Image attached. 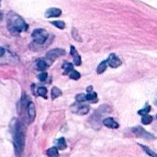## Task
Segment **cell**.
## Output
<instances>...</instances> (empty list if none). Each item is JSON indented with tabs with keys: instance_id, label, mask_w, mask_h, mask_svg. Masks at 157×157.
Instances as JSON below:
<instances>
[{
	"instance_id": "cell-1",
	"label": "cell",
	"mask_w": 157,
	"mask_h": 157,
	"mask_svg": "<svg viewBox=\"0 0 157 157\" xmlns=\"http://www.w3.org/2000/svg\"><path fill=\"white\" fill-rule=\"evenodd\" d=\"M14 126L11 127L13 130V144L15 155L17 157L22 155L25 148V129L20 121L17 118H14L13 121Z\"/></svg>"
},
{
	"instance_id": "cell-2",
	"label": "cell",
	"mask_w": 157,
	"mask_h": 157,
	"mask_svg": "<svg viewBox=\"0 0 157 157\" xmlns=\"http://www.w3.org/2000/svg\"><path fill=\"white\" fill-rule=\"evenodd\" d=\"M6 26L8 31L13 35H17L22 31L28 30L29 25L25 22L23 18H21L17 13L14 11H9L6 15Z\"/></svg>"
},
{
	"instance_id": "cell-3",
	"label": "cell",
	"mask_w": 157,
	"mask_h": 157,
	"mask_svg": "<svg viewBox=\"0 0 157 157\" xmlns=\"http://www.w3.org/2000/svg\"><path fill=\"white\" fill-rule=\"evenodd\" d=\"M31 36L33 38V41L37 44H43L46 42V40L48 39L49 33L44 29H36L32 31Z\"/></svg>"
},
{
	"instance_id": "cell-4",
	"label": "cell",
	"mask_w": 157,
	"mask_h": 157,
	"mask_svg": "<svg viewBox=\"0 0 157 157\" xmlns=\"http://www.w3.org/2000/svg\"><path fill=\"white\" fill-rule=\"evenodd\" d=\"M131 131L136 136V137H139V138H143L144 140H148V141H153V140H155L156 137L154 136L153 134H151L150 132L146 131L144 129H143L142 127H135V128H132L131 130Z\"/></svg>"
},
{
	"instance_id": "cell-5",
	"label": "cell",
	"mask_w": 157,
	"mask_h": 157,
	"mask_svg": "<svg viewBox=\"0 0 157 157\" xmlns=\"http://www.w3.org/2000/svg\"><path fill=\"white\" fill-rule=\"evenodd\" d=\"M65 55V51L62 48H55V49H52L50 50L47 54H46V60L49 61V64L53 63L58 57L64 56Z\"/></svg>"
},
{
	"instance_id": "cell-6",
	"label": "cell",
	"mask_w": 157,
	"mask_h": 157,
	"mask_svg": "<svg viewBox=\"0 0 157 157\" xmlns=\"http://www.w3.org/2000/svg\"><path fill=\"white\" fill-rule=\"evenodd\" d=\"M18 62V57L9 52L0 57V65H16Z\"/></svg>"
},
{
	"instance_id": "cell-7",
	"label": "cell",
	"mask_w": 157,
	"mask_h": 157,
	"mask_svg": "<svg viewBox=\"0 0 157 157\" xmlns=\"http://www.w3.org/2000/svg\"><path fill=\"white\" fill-rule=\"evenodd\" d=\"M71 110L77 114V115H80V116H84V115H86L89 110H90V106L87 105H80V104H75L72 107H71Z\"/></svg>"
},
{
	"instance_id": "cell-8",
	"label": "cell",
	"mask_w": 157,
	"mask_h": 157,
	"mask_svg": "<svg viewBox=\"0 0 157 157\" xmlns=\"http://www.w3.org/2000/svg\"><path fill=\"white\" fill-rule=\"evenodd\" d=\"M107 61H108V65L113 68H116L121 65V60L115 54H110Z\"/></svg>"
},
{
	"instance_id": "cell-9",
	"label": "cell",
	"mask_w": 157,
	"mask_h": 157,
	"mask_svg": "<svg viewBox=\"0 0 157 157\" xmlns=\"http://www.w3.org/2000/svg\"><path fill=\"white\" fill-rule=\"evenodd\" d=\"M62 15V10L57 7H51L48 8L45 12L46 18H58Z\"/></svg>"
},
{
	"instance_id": "cell-10",
	"label": "cell",
	"mask_w": 157,
	"mask_h": 157,
	"mask_svg": "<svg viewBox=\"0 0 157 157\" xmlns=\"http://www.w3.org/2000/svg\"><path fill=\"white\" fill-rule=\"evenodd\" d=\"M27 114H28V117L29 118V122H32L36 118V108H35V105L31 101L28 105Z\"/></svg>"
},
{
	"instance_id": "cell-11",
	"label": "cell",
	"mask_w": 157,
	"mask_h": 157,
	"mask_svg": "<svg viewBox=\"0 0 157 157\" xmlns=\"http://www.w3.org/2000/svg\"><path fill=\"white\" fill-rule=\"evenodd\" d=\"M103 124L109 129H118L120 127L119 123L116 122L112 118H107L103 120Z\"/></svg>"
},
{
	"instance_id": "cell-12",
	"label": "cell",
	"mask_w": 157,
	"mask_h": 157,
	"mask_svg": "<svg viewBox=\"0 0 157 157\" xmlns=\"http://www.w3.org/2000/svg\"><path fill=\"white\" fill-rule=\"evenodd\" d=\"M71 56L74 57V63L75 66H80L82 61H81V56H79V54L77 53L76 49L75 48V46H71Z\"/></svg>"
},
{
	"instance_id": "cell-13",
	"label": "cell",
	"mask_w": 157,
	"mask_h": 157,
	"mask_svg": "<svg viewBox=\"0 0 157 157\" xmlns=\"http://www.w3.org/2000/svg\"><path fill=\"white\" fill-rule=\"evenodd\" d=\"M47 68H48V64H47L45 59H42V58L38 59V61H37V68L39 70L44 71Z\"/></svg>"
},
{
	"instance_id": "cell-14",
	"label": "cell",
	"mask_w": 157,
	"mask_h": 157,
	"mask_svg": "<svg viewBox=\"0 0 157 157\" xmlns=\"http://www.w3.org/2000/svg\"><path fill=\"white\" fill-rule=\"evenodd\" d=\"M63 68L64 69L63 71V75H68L70 74L73 70H74V66L72 63H69V62H66L63 65Z\"/></svg>"
},
{
	"instance_id": "cell-15",
	"label": "cell",
	"mask_w": 157,
	"mask_h": 157,
	"mask_svg": "<svg viewBox=\"0 0 157 157\" xmlns=\"http://www.w3.org/2000/svg\"><path fill=\"white\" fill-rule=\"evenodd\" d=\"M107 67H108V61H107V60L102 61V62L98 65V69H97L98 74L100 75V74L104 73V72L106 71V69H107Z\"/></svg>"
},
{
	"instance_id": "cell-16",
	"label": "cell",
	"mask_w": 157,
	"mask_h": 157,
	"mask_svg": "<svg viewBox=\"0 0 157 157\" xmlns=\"http://www.w3.org/2000/svg\"><path fill=\"white\" fill-rule=\"evenodd\" d=\"M46 154L49 157H59V152H58L57 147H52L48 149Z\"/></svg>"
},
{
	"instance_id": "cell-17",
	"label": "cell",
	"mask_w": 157,
	"mask_h": 157,
	"mask_svg": "<svg viewBox=\"0 0 157 157\" xmlns=\"http://www.w3.org/2000/svg\"><path fill=\"white\" fill-rule=\"evenodd\" d=\"M56 144H57V149H59V150H65L66 149V147H67V145H66V142H65V139L64 138H60L58 141H57V143H56Z\"/></svg>"
},
{
	"instance_id": "cell-18",
	"label": "cell",
	"mask_w": 157,
	"mask_h": 157,
	"mask_svg": "<svg viewBox=\"0 0 157 157\" xmlns=\"http://www.w3.org/2000/svg\"><path fill=\"white\" fill-rule=\"evenodd\" d=\"M62 91L59 89V88H57V87H53L52 89V93H51V94H52V100H54V99H56L57 97H59V96H61L62 95Z\"/></svg>"
},
{
	"instance_id": "cell-19",
	"label": "cell",
	"mask_w": 157,
	"mask_h": 157,
	"mask_svg": "<svg viewBox=\"0 0 157 157\" xmlns=\"http://www.w3.org/2000/svg\"><path fill=\"white\" fill-rule=\"evenodd\" d=\"M37 93H38V95H40V96H41V97H43V98L46 99L47 98L48 91H47V89L45 87H40L37 90Z\"/></svg>"
},
{
	"instance_id": "cell-20",
	"label": "cell",
	"mask_w": 157,
	"mask_h": 157,
	"mask_svg": "<svg viewBox=\"0 0 157 157\" xmlns=\"http://www.w3.org/2000/svg\"><path fill=\"white\" fill-rule=\"evenodd\" d=\"M97 98H98V95H97V93H94V92H92V93L86 94V100H87V101H91V102H93V103H96V102H98V99H97Z\"/></svg>"
},
{
	"instance_id": "cell-21",
	"label": "cell",
	"mask_w": 157,
	"mask_h": 157,
	"mask_svg": "<svg viewBox=\"0 0 157 157\" xmlns=\"http://www.w3.org/2000/svg\"><path fill=\"white\" fill-rule=\"evenodd\" d=\"M52 24L54 25L56 28L58 29H61V30H63L65 28V23L62 20H55V21H52Z\"/></svg>"
},
{
	"instance_id": "cell-22",
	"label": "cell",
	"mask_w": 157,
	"mask_h": 157,
	"mask_svg": "<svg viewBox=\"0 0 157 157\" xmlns=\"http://www.w3.org/2000/svg\"><path fill=\"white\" fill-rule=\"evenodd\" d=\"M152 121H153V117H152V116H149V115L143 116V118H142L143 124H144V125H149L150 123H152Z\"/></svg>"
},
{
	"instance_id": "cell-23",
	"label": "cell",
	"mask_w": 157,
	"mask_h": 157,
	"mask_svg": "<svg viewBox=\"0 0 157 157\" xmlns=\"http://www.w3.org/2000/svg\"><path fill=\"white\" fill-rule=\"evenodd\" d=\"M69 77H70V79H72V80L77 81V80H79V79L81 78V75H80V73H79L78 71L73 70V71L69 74Z\"/></svg>"
},
{
	"instance_id": "cell-24",
	"label": "cell",
	"mask_w": 157,
	"mask_h": 157,
	"mask_svg": "<svg viewBox=\"0 0 157 157\" xmlns=\"http://www.w3.org/2000/svg\"><path fill=\"white\" fill-rule=\"evenodd\" d=\"M72 35H73V38H74L75 40H76V41H78V42H82V39H81L79 33H78V31H77L75 28H73V29H72Z\"/></svg>"
},
{
	"instance_id": "cell-25",
	"label": "cell",
	"mask_w": 157,
	"mask_h": 157,
	"mask_svg": "<svg viewBox=\"0 0 157 157\" xmlns=\"http://www.w3.org/2000/svg\"><path fill=\"white\" fill-rule=\"evenodd\" d=\"M75 100L77 103H83V102H86L87 101L86 100V94H84V93H79L75 96Z\"/></svg>"
},
{
	"instance_id": "cell-26",
	"label": "cell",
	"mask_w": 157,
	"mask_h": 157,
	"mask_svg": "<svg viewBox=\"0 0 157 157\" xmlns=\"http://www.w3.org/2000/svg\"><path fill=\"white\" fill-rule=\"evenodd\" d=\"M151 109H152L151 105H146V106H145L144 109H141V110H139V111H138V114H139V115H142V116L148 115V113L151 111Z\"/></svg>"
},
{
	"instance_id": "cell-27",
	"label": "cell",
	"mask_w": 157,
	"mask_h": 157,
	"mask_svg": "<svg viewBox=\"0 0 157 157\" xmlns=\"http://www.w3.org/2000/svg\"><path fill=\"white\" fill-rule=\"evenodd\" d=\"M140 146L144 149V151L146 153V154H148L150 156H152V157H157V155L156 154H155L152 150H150L147 146H145V145H142V144H140Z\"/></svg>"
},
{
	"instance_id": "cell-28",
	"label": "cell",
	"mask_w": 157,
	"mask_h": 157,
	"mask_svg": "<svg viewBox=\"0 0 157 157\" xmlns=\"http://www.w3.org/2000/svg\"><path fill=\"white\" fill-rule=\"evenodd\" d=\"M38 79H39L40 81H44L47 79V73H46V72H42V73H40V74L38 76Z\"/></svg>"
},
{
	"instance_id": "cell-29",
	"label": "cell",
	"mask_w": 157,
	"mask_h": 157,
	"mask_svg": "<svg viewBox=\"0 0 157 157\" xmlns=\"http://www.w3.org/2000/svg\"><path fill=\"white\" fill-rule=\"evenodd\" d=\"M6 50L5 49V48H3L2 46H0V57H2V56H4L6 54Z\"/></svg>"
},
{
	"instance_id": "cell-30",
	"label": "cell",
	"mask_w": 157,
	"mask_h": 157,
	"mask_svg": "<svg viewBox=\"0 0 157 157\" xmlns=\"http://www.w3.org/2000/svg\"><path fill=\"white\" fill-rule=\"evenodd\" d=\"M92 90H93V87H92V86H89V87H87V88H86V91H87V93H92Z\"/></svg>"
},
{
	"instance_id": "cell-31",
	"label": "cell",
	"mask_w": 157,
	"mask_h": 157,
	"mask_svg": "<svg viewBox=\"0 0 157 157\" xmlns=\"http://www.w3.org/2000/svg\"><path fill=\"white\" fill-rule=\"evenodd\" d=\"M2 17H3V14H2V12H0V19H2Z\"/></svg>"
},
{
	"instance_id": "cell-32",
	"label": "cell",
	"mask_w": 157,
	"mask_h": 157,
	"mask_svg": "<svg viewBox=\"0 0 157 157\" xmlns=\"http://www.w3.org/2000/svg\"><path fill=\"white\" fill-rule=\"evenodd\" d=\"M156 118H157V115H156Z\"/></svg>"
}]
</instances>
